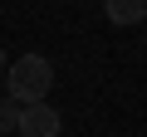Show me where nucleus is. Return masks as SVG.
Masks as SVG:
<instances>
[{
  "label": "nucleus",
  "mask_w": 147,
  "mask_h": 137,
  "mask_svg": "<svg viewBox=\"0 0 147 137\" xmlns=\"http://www.w3.org/2000/svg\"><path fill=\"white\" fill-rule=\"evenodd\" d=\"M5 83H10V103H44L49 83H54V64L44 54H25L15 64H5Z\"/></svg>",
  "instance_id": "1"
},
{
  "label": "nucleus",
  "mask_w": 147,
  "mask_h": 137,
  "mask_svg": "<svg viewBox=\"0 0 147 137\" xmlns=\"http://www.w3.org/2000/svg\"><path fill=\"white\" fill-rule=\"evenodd\" d=\"M59 127H64V118L49 103H25L20 108V122H15L20 137H59Z\"/></svg>",
  "instance_id": "2"
},
{
  "label": "nucleus",
  "mask_w": 147,
  "mask_h": 137,
  "mask_svg": "<svg viewBox=\"0 0 147 137\" xmlns=\"http://www.w3.org/2000/svg\"><path fill=\"white\" fill-rule=\"evenodd\" d=\"M103 10H108V20H113V25H142L147 0H103Z\"/></svg>",
  "instance_id": "3"
},
{
  "label": "nucleus",
  "mask_w": 147,
  "mask_h": 137,
  "mask_svg": "<svg viewBox=\"0 0 147 137\" xmlns=\"http://www.w3.org/2000/svg\"><path fill=\"white\" fill-rule=\"evenodd\" d=\"M15 122H20V103L0 98V137H5V132H15Z\"/></svg>",
  "instance_id": "4"
},
{
  "label": "nucleus",
  "mask_w": 147,
  "mask_h": 137,
  "mask_svg": "<svg viewBox=\"0 0 147 137\" xmlns=\"http://www.w3.org/2000/svg\"><path fill=\"white\" fill-rule=\"evenodd\" d=\"M0 68H5V49H0Z\"/></svg>",
  "instance_id": "5"
}]
</instances>
